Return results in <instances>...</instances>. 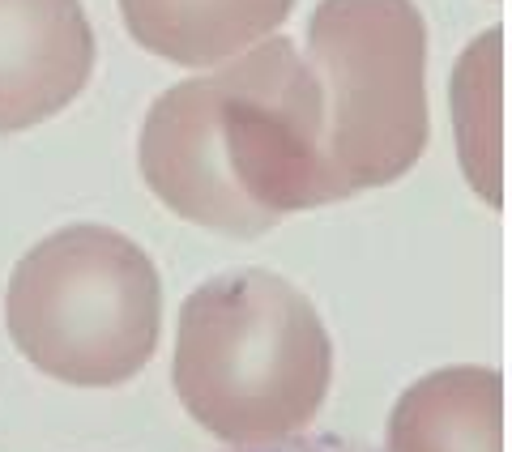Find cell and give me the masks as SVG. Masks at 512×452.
Returning a JSON list of instances; mask_svg holds the SVG:
<instances>
[{
	"instance_id": "3957f363",
	"label": "cell",
	"mask_w": 512,
	"mask_h": 452,
	"mask_svg": "<svg viewBox=\"0 0 512 452\" xmlns=\"http://www.w3.org/2000/svg\"><path fill=\"white\" fill-rule=\"evenodd\" d=\"M5 325L43 376L73 389H111L150 363L163 329V282L128 235L73 222L13 265Z\"/></svg>"
},
{
	"instance_id": "8992f818",
	"label": "cell",
	"mask_w": 512,
	"mask_h": 452,
	"mask_svg": "<svg viewBox=\"0 0 512 452\" xmlns=\"http://www.w3.org/2000/svg\"><path fill=\"white\" fill-rule=\"evenodd\" d=\"M384 452H504V376L461 363L414 380L389 414Z\"/></svg>"
},
{
	"instance_id": "6da1fadb",
	"label": "cell",
	"mask_w": 512,
	"mask_h": 452,
	"mask_svg": "<svg viewBox=\"0 0 512 452\" xmlns=\"http://www.w3.org/2000/svg\"><path fill=\"white\" fill-rule=\"evenodd\" d=\"M137 163L175 218L227 239H261L286 214L333 205L308 56L278 35L163 90L141 124Z\"/></svg>"
},
{
	"instance_id": "52a82bcc",
	"label": "cell",
	"mask_w": 512,
	"mask_h": 452,
	"mask_svg": "<svg viewBox=\"0 0 512 452\" xmlns=\"http://www.w3.org/2000/svg\"><path fill=\"white\" fill-rule=\"evenodd\" d=\"M295 0H120L124 30L150 56L205 69L269 39Z\"/></svg>"
},
{
	"instance_id": "277c9868",
	"label": "cell",
	"mask_w": 512,
	"mask_h": 452,
	"mask_svg": "<svg viewBox=\"0 0 512 452\" xmlns=\"http://www.w3.org/2000/svg\"><path fill=\"white\" fill-rule=\"evenodd\" d=\"M308 64L333 201L402 180L427 150V26L414 0H320Z\"/></svg>"
},
{
	"instance_id": "7a4b0ae2",
	"label": "cell",
	"mask_w": 512,
	"mask_h": 452,
	"mask_svg": "<svg viewBox=\"0 0 512 452\" xmlns=\"http://www.w3.org/2000/svg\"><path fill=\"white\" fill-rule=\"evenodd\" d=\"M333 342L312 299L269 269L201 282L180 308L171 384L227 448L291 440L329 397Z\"/></svg>"
},
{
	"instance_id": "5b68a950",
	"label": "cell",
	"mask_w": 512,
	"mask_h": 452,
	"mask_svg": "<svg viewBox=\"0 0 512 452\" xmlns=\"http://www.w3.org/2000/svg\"><path fill=\"white\" fill-rule=\"evenodd\" d=\"M94 73L82 0H0V133L60 116Z\"/></svg>"
},
{
	"instance_id": "9c48e42d",
	"label": "cell",
	"mask_w": 512,
	"mask_h": 452,
	"mask_svg": "<svg viewBox=\"0 0 512 452\" xmlns=\"http://www.w3.org/2000/svg\"><path fill=\"white\" fill-rule=\"evenodd\" d=\"M222 452H372L346 435H333V431H303V435H291V440H274V444H244V448H222Z\"/></svg>"
},
{
	"instance_id": "ba28073f",
	"label": "cell",
	"mask_w": 512,
	"mask_h": 452,
	"mask_svg": "<svg viewBox=\"0 0 512 452\" xmlns=\"http://www.w3.org/2000/svg\"><path fill=\"white\" fill-rule=\"evenodd\" d=\"M500 47L504 30L478 35L453 73V120L461 167L487 205H500Z\"/></svg>"
}]
</instances>
